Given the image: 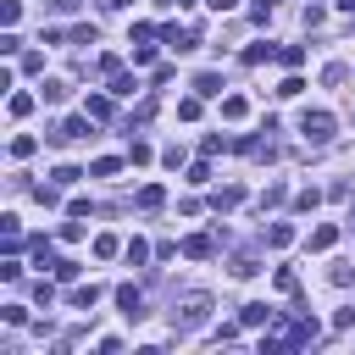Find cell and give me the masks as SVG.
<instances>
[{"mask_svg": "<svg viewBox=\"0 0 355 355\" xmlns=\"http://www.w3.org/2000/svg\"><path fill=\"white\" fill-rule=\"evenodd\" d=\"M222 116H227V122H244V116H250V100H244V94H227V100H222Z\"/></svg>", "mask_w": 355, "mask_h": 355, "instance_id": "obj_14", "label": "cell"}, {"mask_svg": "<svg viewBox=\"0 0 355 355\" xmlns=\"http://www.w3.org/2000/svg\"><path fill=\"white\" fill-rule=\"evenodd\" d=\"M272 316H277V311H272V305H261V300L239 311V322H244V327H272Z\"/></svg>", "mask_w": 355, "mask_h": 355, "instance_id": "obj_7", "label": "cell"}, {"mask_svg": "<svg viewBox=\"0 0 355 355\" xmlns=\"http://www.w3.org/2000/svg\"><path fill=\"white\" fill-rule=\"evenodd\" d=\"M277 55V44H250L244 50V67H261V61H272Z\"/></svg>", "mask_w": 355, "mask_h": 355, "instance_id": "obj_18", "label": "cell"}, {"mask_svg": "<svg viewBox=\"0 0 355 355\" xmlns=\"http://www.w3.org/2000/svg\"><path fill=\"white\" fill-rule=\"evenodd\" d=\"M205 6H211V11H233L239 0H205Z\"/></svg>", "mask_w": 355, "mask_h": 355, "instance_id": "obj_44", "label": "cell"}, {"mask_svg": "<svg viewBox=\"0 0 355 355\" xmlns=\"http://www.w3.org/2000/svg\"><path fill=\"white\" fill-rule=\"evenodd\" d=\"M333 327H338V333H344V327H355V305H344V311L333 316Z\"/></svg>", "mask_w": 355, "mask_h": 355, "instance_id": "obj_42", "label": "cell"}, {"mask_svg": "<svg viewBox=\"0 0 355 355\" xmlns=\"http://www.w3.org/2000/svg\"><path fill=\"white\" fill-rule=\"evenodd\" d=\"M178 116H183V122H194V116H200V94H189V100H178Z\"/></svg>", "mask_w": 355, "mask_h": 355, "instance_id": "obj_31", "label": "cell"}, {"mask_svg": "<svg viewBox=\"0 0 355 355\" xmlns=\"http://www.w3.org/2000/svg\"><path fill=\"white\" fill-rule=\"evenodd\" d=\"M89 172H94V178H116V172H122V155H100Z\"/></svg>", "mask_w": 355, "mask_h": 355, "instance_id": "obj_21", "label": "cell"}, {"mask_svg": "<svg viewBox=\"0 0 355 355\" xmlns=\"http://www.w3.org/2000/svg\"><path fill=\"white\" fill-rule=\"evenodd\" d=\"M33 300H39V305H50V300H55V283H50V277H39V283H33Z\"/></svg>", "mask_w": 355, "mask_h": 355, "instance_id": "obj_34", "label": "cell"}, {"mask_svg": "<svg viewBox=\"0 0 355 355\" xmlns=\"http://www.w3.org/2000/svg\"><path fill=\"white\" fill-rule=\"evenodd\" d=\"M50 272H55V283H78V272H83V266H78V261H55Z\"/></svg>", "mask_w": 355, "mask_h": 355, "instance_id": "obj_24", "label": "cell"}, {"mask_svg": "<svg viewBox=\"0 0 355 355\" xmlns=\"http://www.w3.org/2000/svg\"><path fill=\"white\" fill-rule=\"evenodd\" d=\"M349 233H355V211H349Z\"/></svg>", "mask_w": 355, "mask_h": 355, "instance_id": "obj_47", "label": "cell"}, {"mask_svg": "<svg viewBox=\"0 0 355 355\" xmlns=\"http://www.w3.org/2000/svg\"><path fill=\"white\" fill-rule=\"evenodd\" d=\"M333 283H338V288H349V283H355V266H333Z\"/></svg>", "mask_w": 355, "mask_h": 355, "instance_id": "obj_41", "label": "cell"}, {"mask_svg": "<svg viewBox=\"0 0 355 355\" xmlns=\"http://www.w3.org/2000/svg\"><path fill=\"white\" fill-rule=\"evenodd\" d=\"M266 244H272V250H288V244H294V222H272V227H266Z\"/></svg>", "mask_w": 355, "mask_h": 355, "instance_id": "obj_13", "label": "cell"}, {"mask_svg": "<svg viewBox=\"0 0 355 355\" xmlns=\"http://www.w3.org/2000/svg\"><path fill=\"white\" fill-rule=\"evenodd\" d=\"M0 316H6V327H22V322H28V305H6Z\"/></svg>", "mask_w": 355, "mask_h": 355, "instance_id": "obj_35", "label": "cell"}, {"mask_svg": "<svg viewBox=\"0 0 355 355\" xmlns=\"http://www.w3.org/2000/svg\"><path fill=\"white\" fill-rule=\"evenodd\" d=\"M183 255H189V261H211V255H216V239H211V233H189V239H183Z\"/></svg>", "mask_w": 355, "mask_h": 355, "instance_id": "obj_5", "label": "cell"}, {"mask_svg": "<svg viewBox=\"0 0 355 355\" xmlns=\"http://www.w3.org/2000/svg\"><path fill=\"white\" fill-rule=\"evenodd\" d=\"M233 150H244L255 161H272V139H233Z\"/></svg>", "mask_w": 355, "mask_h": 355, "instance_id": "obj_12", "label": "cell"}, {"mask_svg": "<svg viewBox=\"0 0 355 355\" xmlns=\"http://www.w3.org/2000/svg\"><path fill=\"white\" fill-rule=\"evenodd\" d=\"M255 272H261V261H255L250 250H244V255H233V277H255Z\"/></svg>", "mask_w": 355, "mask_h": 355, "instance_id": "obj_22", "label": "cell"}, {"mask_svg": "<svg viewBox=\"0 0 355 355\" xmlns=\"http://www.w3.org/2000/svg\"><path fill=\"white\" fill-rule=\"evenodd\" d=\"M266 205H283V183H266V194H261V211Z\"/></svg>", "mask_w": 355, "mask_h": 355, "instance_id": "obj_39", "label": "cell"}, {"mask_svg": "<svg viewBox=\"0 0 355 355\" xmlns=\"http://www.w3.org/2000/svg\"><path fill=\"white\" fill-rule=\"evenodd\" d=\"M78 6H83V0H50V11H61V17H72Z\"/></svg>", "mask_w": 355, "mask_h": 355, "instance_id": "obj_43", "label": "cell"}, {"mask_svg": "<svg viewBox=\"0 0 355 355\" xmlns=\"http://www.w3.org/2000/svg\"><path fill=\"white\" fill-rule=\"evenodd\" d=\"M133 200H139V211H161V205H166V189H161V183H144Z\"/></svg>", "mask_w": 355, "mask_h": 355, "instance_id": "obj_8", "label": "cell"}, {"mask_svg": "<svg viewBox=\"0 0 355 355\" xmlns=\"http://www.w3.org/2000/svg\"><path fill=\"white\" fill-rule=\"evenodd\" d=\"M89 122H94V116L83 111V116H72V122H61V128H50V144H72V139H89Z\"/></svg>", "mask_w": 355, "mask_h": 355, "instance_id": "obj_3", "label": "cell"}, {"mask_svg": "<svg viewBox=\"0 0 355 355\" xmlns=\"http://www.w3.org/2000/svg\"><path fill=\"white\" fill-rule=\"evenodd\" d=\"M0 277H6V283H17V277H22V261H17V255H6V261H0Z\"/></svg>", "mask_w": 355, "mask_h": 355, "instance_id": "obj_33", "label": "cell"}, {"mask_svg": "<svg viewBox=\"0 0 355 355\" xmlns=\"http://www.w3.org/2000/svg\"><path fill=\"white\" fill-rule=\"evenodd\" d=\"M211 305H216V300H211L205 288H189V294L172 305V327H178V333H194V327H205V322H211Z\"/></svg>", "mask_w": 355, "mask_h": 355, "instance_id": "obj_1", "label": "cell"}, {"mask_svg": "<svg viewBox=\"0 0 355 355\" xmlns=\"http://www.w3.org/2000/svg\"><path fill=\"white\" fill-rule=\"evenodd\" d=\"M194 94H200V100H205V94H222V78H216V72H200V78H194Z\"/></svg>", "mask_w": 355, "mask_h": 355, "instance_id": "obj_20", "label": "cell"}, {"mask_svg": "<svg viewBox=\"0 0 355 355\" xmlns=\"http://www.w3.org/2000/svg\"><path fill=\"white\" fill-rule=\"evenodd\" d=\"M316 205H322L316 189H300V194H294V211H316Z\"/></svg>", "mask_w": 355, "mask_h": 355, "instance_id": "obj_27", "label": "cell"}, {"mask_svg": "<svg viewBox=\"0 0 355 355\" xmlns=\"http://www.w3.org/2000/svg\"><path fill=\"white\" fill-rule=\"evenodd\" d=\"M28 250H33V261H39V266H55V261H61V255L50 250V239H44V233H39V239H28Z\"/></svg>", "mask_w": 355, "mask_h": 355, "instance_id": "obj_16", "label": "cell"}, {"mask_svg": "<svg viewBox=\"0 0 355 355\" xmlns=\"http://www.w3.org/2000/svg\"><path fill=\"white\" fill-rule=\"evenodd\" d=\"M122 250H128V244H122L116 233H100V239H94V255H100V261H111V255H122Z\"/></svg>", "mask_w": 355, "mask_h": 355, "instance_id": "obj_15", "label": "cell"}, {"mask_svg": "<svg viewBox=\"0 0 355 355\" xmlns=\"http://www.w3.org/2000/svg\"><path fill=\"white\" fill-rule=\"evenodd\" d=\"M272 283H277V294H300V277H294V272H288V266H283V272H277V277H272Z\"/></svg>", "mask_w": 355, "mask_h": 355, "instance_id": "obj_28", "label": "cell"}, {"mask_svg": "<svg viewBox=\"0 0 355 355\" xmlns=\"http://www.w3.org/2000/svg\"><path fill=\"white\" fill-rule=\"evenodd\" d=\"M94 72H105V78H111V72H122V55H111V50H105V55L94 61Z\"/></svg>", "mask_w": 355, "mask_h": 355, "instance_id": "obj_30", "label": "cell"}, {"mask_svg": "<svg viewBox=\"0 0 355 355\" xmlns=\"http://www.w3.org/2000/svg\"><path fill=\"white\" fill-rule=\"evenodd\" d=\"M83 111H89L94 122H111V111H116V105H111V94H89V100H83Z\"/></svg>", "mask_w": 355, "mask_h": 355, "instance_id": "obj_11", "label": "cell"}, {"mask_svg": "<svg viewBox=\"0 0 355 355\" xmlns=\"http://www.w3.org/2000/svg\"><path fill=\"white\" fill-rule=\"evenodd\" d=\"M239 200H244V189H239V183H222V189L211 194V211H233Z\"/></svg>", "mask_w": 355, "mask_h": 355, "instance_id": "obj_9", "label": "cell"}, {"mask_svg": "<svg viewBox=\"0 0 355 355\" xmlns=\"http://www.w3.org/2000/svg\"><path fill=\"white\" fill-rule=\"evenodd\" d=\"M33 150H39V139H33V133H17V139H11V161H28Z\"/></svg>", "mask_w": 355, "mask_h": 355, "instance_id": "obj_17", "label": "cell"}, {"mask_svg": "<svg viewBox=\"0 0 355 355\" xmlns=\"http://www.w3.org/2000/svg\"><path fill=\"white\" fill-rule=\"evenodd\" d=\"M44 100H50V105H55V100H67V83H61V78H50V83H44Z\"/></svg>", "mask_w": 355, "mask_h": 355, "instance_id": "obj_38", "label": "cell"}, {"mask_svg": "<svg viewBox=\"0 0 355 355\" xmlns=\"http://www.w3.org/2000/svg\"><path fill=\"white\" fill-rule=\"evenodd\" d=\"M78 178H83V172H78V166H55V172H50V183H61V189H72V183H78Z\"/></svg>", "mask_w": 355, "mask_h": 355, "instance_id": "obj_26", "label": "cell"}, {"mask_svg": "<svg viewBox=\"0 0 355 355\" xmlns=\"http://www.w3.org/2000/svg\"><path fill=\"white\" fill-rule=\"evenodd\" d=\"M189 183H211V155H205V161H194V166H189Z\"/></svg>", "mask_w": 355, "mask_h": 355, "instance_id": "obj_32", "label": "cell"}, {"mask_svg": "<svg viewBox=\"0 0 355 355\" xmlns=\"http://www.w3.org/2000/svg\"><path fill=\"white\" fill-rule=\"evenodd\" d=\"M333 244H338V227H316L311 233V250H333Z\"/></svg>", "mask_w": 355, "mask_h": 355, "instance_id": "obj_23", "label": "cell"}, {"mask_svg": "<svg viewBox=\"0 0 355 355\" xmlns=\"http://www.w3.org/2000/svg\"><path fill=\"white\" fill-rule=\"evenodd\" d=\"M6 111H11V116H28V111H33V94H11Z\"/></svg>", "mask_w": 355, "mask_h": 355, "instance_id": "obj_25", "label": "cell"}, {"mask_svg": "<svg viewBox=\"0 0 355 355\" xmlns=\"http://www.w3.org/2000/svg\"><path fill=\"white\" fill-rule=\"evenodd\" d=\"M67 300H72V311H94V300H100V283H78Z\"/></svg>", "mask_w": 355, "mask_h": 355, "instance_id": "obj_10", "label": "cell"}, {"mask_svg": "<svg viewBox=\"0 0 355 355\" xmlns=\"http://www.w3.org/2000/svg\"><path fill=\"white\" fill-rule=\"evenodd\" d=\"M100 6H105V11H128L133 0H100Z\"/></svg>", "mask_w": 355, "mask_h": 355, "instance_id": "obj_45", "label": "cell"}, {"mask_svg": "<svg viewBox=\"0 0 355 355\" xmlns=\"http://www.w3.org/2000/svg\"><path fill=\"white\" fill-rule=\"evenodd\" d=\"M133 89H139V83H133V72H111V94H116V100H128Z\"/></svg>", "mask_w": 355, "mask_h": 355, "instance_id": "obj_19", "label": "cell"}, {"mask_svg": "<svg viewBox=\"0 0 355 355\" xmlns=\"http://www.w3.org/2000/svg\"><path fill=\"white\" fill-rule=\"evenodd\" d=\"M161 39H166V44H172V50H178V55H183V50H194V44H200V33H194V28H161Z\"/></svg>", "mask_w": 355, "mask_h": 355, "instance_id": "obj_6", "label": "cell"}, {"mask_svg": "<svg viewBox=\"0 0 355 355\" xmlns=\"http://www.w3.org/2000/svg\"><path fill=\"white\" fill-rule=\"evenodd\" d=\"M333 128H338V122H333V111H300V133H305L311 144H327V139H333Z\"/></svg>", "mask_w": 355, "mask_h": 355, "instance_id": "obj_2", "label": "cell"}, {"mask_svg": "<svg viewBox=\"0 0 355 355\" xmlns=\"http://www.w3.org/2000/svg\"><path fill=\"white\" fill-rule=\"evenodd\" d=\"M17 17H22V0H6V6H0V22H6V28H11V22H17Z\"/></svg>", "mask_w": 355, "mask_h": 355, "instance_id": "obj_36", "label": "cell"}, {"mask_svg": "<svg viewBox=\"0 0 355 355\" xmlns=\"http://www.w3.org/2000/svg\"><path fill=\"white\" fill-rule=\"evenodd\" d=\"M338 11H355V0H338Z\"/></svg>", "mask_w": 355, "mask_h": 355, "instance_id": "obj_46", "label": "cell"}, {"mask_svg": "<svg viewBox=\"0 0 355 355\" xmlns=\"http://www.w3.org/2000/svg\"><path fill=\"white\" fill-rule=\"evenodd\" d=\"M116 305H122V316H144V294H139V283H116Z\"/></svg>", "mask_w": 355, "mask_h": 355, "instance_id": "obj_4", "label": "cell"}, {"mask_svg": "<svg viewBox=\"0 0 355 355\" xmlns=\"http://www.w3.org/2000/svg\"><path fill=\"white\" fill-rule=\"evenodd\" d=\"M72 44H94V22H78L72 28Z\"/></svg>", "mask_w": 355, "mask_h": 355, "instance_id": "obj_37", "label": "cell"}, {"mask_svg": "<svg viewBox=\"0 0 355 355\" xmlns=\"http://www.w3.org/2000/svg\"><path fill=\"white\" fill-rule=\"evenodd\" d=\"M277 61H283V67H300V61H305V50H300V44H283V50H277Z\"/></svg>", "mask_w": 355, "mask_h": 355, "instance_id": "obj_29", "label": "cell"}, {"mask_svg": "<svg viewBox=\"0 0 355 355\" xmlns=\"http://www.w3.org/2000/svg\"><path fill=\"white\" fill-rule=\"evenodd\" d=\"M144 255H150V244H144V239H128V261H133V266H139V261H144Z\"/></svg>", "mask_w": 355, "mask_h": 355, "instance_id": "obj_40", "label": "cell"}]
</instances>
